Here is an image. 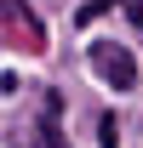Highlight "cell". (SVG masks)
I'll return each mask as SVG.
<instances>
[{"mask_svg":"<svg viewBox=\"0 0 143 148\" xmlns=\"http://www.w3.org/2000/svg\"><path fill=\"white\" fill-rule=\"evenodd\" d=\"M92 69L103 74V86H115V91H132L137 86V57L126 51V46H115V40L92 46Z\"/></svg>","mask_w":143,"mask_h":148,"instance_id":"1","label":"cell"},{"mask_svg":"<svg viewBox=\"0 0 143 148\" xmlns=\"http://www.w3.org/2000/svg\"><path fill=\"white\" fill-rule=\"evenodd\" d=\"M0 17H6V23H17V29H23L29 40H35V46L46 40V29H40V17L29 12V6H17V0H0Z\"/></svg>","mask_w":143,"mask_h":148,"instance_id":"2","label":"cell"},{"mask_svg":"<svg viewBox=\"0 0 143 148\" xmlns=\"http://www.w3.org/2000/svg\"><path fill=\"white\" fill-rule=\"evenodd\" d=\"M35 148H69V143H63V131H57V114H46V120H40V131H35Z\"/></svg>","mask_w":143,"mask_h":148,"instance_id":"3","label":"cell"},{"mask_svg":"<svg viewBox=\"0 0 143 148\" xmlns=\"http://www.w3.org/2000/svg\"><path fill=\"white\" fill-rule=\"evenodd\" d=\"M97 131H103V148H120V125H115V114H103Z\"/></svg>","mask_w":143,"mask_h":148,"instance_id":"4","label":"cell"},{"mask_svg":"<svg viewBox=\"0 0 143 148\" xmlns=\"http://www.w3.org/2000/svg\"><path fill=\"white\" fill-rule=\"evenodd\" d=\"M109 12V0H86V6H80V23H92V17H103Z\"/></svg>","mask_w":143,"mask_h":148,"instance_id":"5","label":"cell"},{"mask_svg":"<svg viewBox=\"0 0 143 148\" xmlns=\"http://www.w3.org/2000/svg\"><path fill=\"white\" fill-rule=\"evenodd\" d=\"M126 17H132V23L143 29V0H126Z\"/></svg>","mask_w":143,"mask_h":148,"instance_id":"6","label":"cell"}]
</instances>
